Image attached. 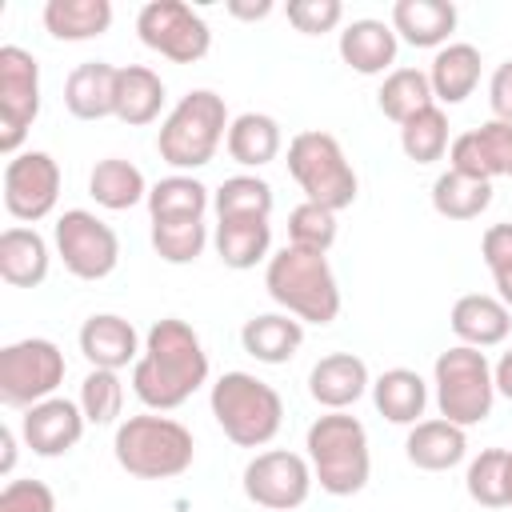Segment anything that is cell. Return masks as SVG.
Masks as SVG:
<instances>
[{"label":"cell","instance_id":"cell-1","mask_svg":"<svg viewBox=\"0 0 512 512\" xmlns=\"http://www.w3.org/2000/svg\"><path fill=\"white\" fill-rule=\"evenodd\" d=\"M208 384V352L200 332L180 320V316H164L148 328L144 336V352L132 364V392L148 412H172L184 400H192V392H200Z\"/></svg>","mask_w":512,"mask_h":512},{"label":"cell","instance_id":"cell-2","mask_svg":"<svg viewBox=\"0 0 512 512\" xmlns=\"http://www.w3.org/2000/svg\"><path fill=\"white\" fill-rule=\"evenodd\" d=\"M264 288L300 324L324 328L340 316V284H336V272L324 252L284 244L264 264Z\"/></svg>","mask_w":512,"mask_h":512},{"label":"cell","instance_id":"cell-3","mask_svg":"<svg viewBox=\"0 0 512 512\" xmlns=\"http://www.w3.org/2000/svg\"><path fill=\"white\" fill-rule=\"evenodd\" d=\"M112 456L136 480H176L192 468L196 440L180 420L164 412H140L116 424Z\"/></svg>","mask_w":512,"mask_h":512},{"label":"cell","instance_id":"cell-4","mask_svg":"<svg viewBox=\"0 0 512 512\" xmlns=\"http://www.w3.org/2000/svg\"><path fill=\"white\" fill-rule=\"evenodd\" d=\"M304 456L328 496H356L372 476L368 432L348 412H324L304 432Z\"/></svg>","mask_w":512,"mask_h":512},{"label":"cell","instance_id":"cell-5","mask_svg":"<svg viewBox=\"0 0 512 512\" xmlns=\"http://www.w3.org/2000/svg\"><path fill=\"white\" fill-rule=\"evenodd\" d=\"M228 104L212 88H192L188 96L176 100V108L164 116L156 132V152L168 168L176 172H196L212 164L216 148L228 136Z\"/></svg>","mask_w":512,"mask_h":512},{"label":"cell","instance_id":"cell-6","mask_svg":"<svg viewBox=\"0 0 512 512\" xmlns=\"http://www.w3.org/2000/svg\"><path fill=\"white\" fill-rule=\"evenodd\" d=\"M208 408L236 448H264L284 424L280 392L252 372H224L208 392Z\"/></svg>","mask_w":512,"mask_h":512},{"label":"cell","instance_id":"cell-7","mask_svg":"<svg viewBox=\"0 0 512 512\" xmlns=\"http://www.w3.org/2000/svg\"><path fill=\"white\" fill-rule=\"evenodd\" d=\"M288 176L300 184L304 200H312L328 212L352 208L356 192H360L356 168L344 156L340 140L320 128H304L288 140Z\"/></svg>","mask_w":512,"mask_h":512},{"label":"cell","instance_id":"cell-8","mask_svg":"<svg viewBox=\"0 0 512 512\" xmlns=\"http://www.w3.org/2000/svg\"><path fill=\"white\" fill-rule=\"evenodd\" d=\"M432 388H436L440 416L460 428L484 424L492 416L496 384H492V364L480 348H468V344L444 348L432 364Z\"/></svg>","mask_w":512,"mask_h":512},{"label":"cell","instance_id":"cell-9","mask_svg":"<svg viewBox=\"0 0 512 512\" xmlns=\"http://www.w3.org/2000/svg\"><path fill=\"white\" fill-rule=\"evenodd\" d=\"M64 352L56 348V340L44 336H24L0 348V400L8 408H32L48 396H56V388L64 384Z\"/></svg>","mask_w":512,"mask_h":512},{"label":"cell","instance_id":"cell-10","mask_svg":"<svg viewBox=\"0 0 512 512\" xmlns=\"http://www.w3.org/2000/svg\"><path fill=\"white\" fill-rule=\"evenodd\" d=\"M136 36L144 48L172 64H196L212 48L208 20L184 0H148L136 12Z\"/></svg>","mask_w":512,"mask_h":512},{"label":"cell","instance_id":"cell-11","mask_svg":"<svg viewBox=\"0 0 512 512\" xmlns=\"http://www.w3.org/2000/svg\"><path fill=\"white\" fill-rule=\"evenodd\" d=\"M52 244L76 280H104L120 264V236L88 208H68L52 228Z\"/></svg>","mask_w":512,"mask_h":512},{"label":"cell","instance_id":"cell-12","mask_svg":"<svg viewBox=\"0 0 512 512\" xmlns=\"http://www.w3.org/2000/svg\"><path fill=\"white\" fill-rule=\"evenodd\" d=\"M40 116V64L28 48H0V152L12 160Z\"/></svg>","mask_w":512,"mask_h":512},{"label":"cell","instance_id":"cell-13","mask_svg":"<svg viewBox=\"0 0 512 512\" xmlns=\"http://www.w3.org/2000/svg\"><path fill=\"white\" fill-rule=\"evenodd\" d=\"M244 496L264 508V512H292L308 500L316 476H312V464L308 456L300 452H288V448H264L256 452L248 464H244Z\"/></svg>","mask_w":512,"mask_h":512},{"label":"cell","instance_id":"cell-14","mask_svg":"<svg viewBox=\"0 0 512 512\" xmlns=\"http://www.w3.org/2000/svg\"><path fill=\"white\" fill-rule=\"evenodd\" d=\"M60 200V164L32 148V152H16L4 164V208L12 220L20 224H36L44 216H52Z\"/></svg>","mask_w":512,"mask_h":512},{"label":"cell","instance_id":"cell-15","mask_svg":"<svg viewBox=\"0 0 512 512\" xmlns=\"http://www.w3.org/2000/svg\"><path fill=\"white\" fill-rule=\"evenodd\" d=\"M84 428L88 420L80 412V400H68V396H48L24 408L20 416V440L32 448V456H44V460L68 456L80 444Z\"/></svg>","mask_w":512,"mask_h":512},{"label":"cell","instance_id":"cell-16","mask_svg":"<svg viewBox=\"0 0 512 512\" xmlns=\"http://www.w3.org/2000/svg\"><path fill=\"white\" fill-rule=\"evenodd\" d=\"M364 392H372V376L356 352H328L308 372V396L324 412H348Z\"/></svg>","mask_w":512,"mask_h":512},{"label":"cell","instance_id":"cell-17","mask_svg":"<svg viewBox=\"0 0 512 512\" xmlns=\"http://www.w3.org/2000/svg\"><path fill=\"white\" fill-rule=\"evenodd\" d=\"M84 360L92 368H108V372H120L128 364L140 360V332L132 328V320L116 316V312H92L84 324H80V336H76Z\"/></svg>","mask_w":512,"mask_h":512},{"label":"cell","instance_id":"cell-18","mask_svg":"<svg viewBox=\"0 0 512 512\" xmlns=\"http://www.w3.org/2000/svg\"><path fill=\"white\" fill-rule=\"evenodd\" d=\"M456 4L452 0H396L392 4V32L396 40L412 44V48H444L452 44L448 36L456 32Z\"/></svg>","mask_w":512,"mask_h":512},{"label":"cell","instance_id":"cell-19","mask_svg":"<svg viewBox=\"0 0 512 512\" xmlns=\"http://www.w3.org/2000/svg\"><path fill=\"white\" fill-rule=\"evenodd\" d=\"M448 324H452V332H456L460 344L484 352V348H496V344L508 340V332H512V312L504 308L500 296L468 292V296H460V300L452 304Z\"/></svg>","mask_w":512,"mask_h":512},{"label":"cell","instance_id":"cell-20","mask_svg":"<svg viewBox=\"0 0 512 512\" xmlns=\"http://www.w3.org/2000/svg\"><path fill=\"white\" fill-rule=\"evenodd\" d=\"M404 456L420 472H448L468 456V428H460L444 416L420 420L404 436Z\"/></svg>","mask_w":512,"mask_h":512},{"label":"cell","instance_id":"cell-21","mask_svg":"<svg viewBox=\"0 0 512 512\" xmlns=\"http://www.w3.org/2000/svg\"><path fill=\"white\" fill-rule=\"evenodd\" d=\"M396 52H400V40L384 20L364 16L344 24L340 32V60L360 76H388L396 64Z\"/></svg>","mask_w":512,"mask_h":512},{"label":"cell","instance_id":"cell-22","mask_svg":"<svg viewBox=\"0 0 512 512\" xmlns=\"http://www.w3.org/2000/svg\"><path fill=\"white\" fill-rule=\"evenodd\" d=\"M116 80L120 68L108 60H84L64 80V108L76 120H104L116 116Z\"/></svg>","mask_w":512,"mask_h":512},{"label":"cell","instance_id":"cell-23","mask_svg":"<svg viewBox=\"0 0 512 512\" xmlns=\"http://www.w3.org/2000/svg\"><path fill=\"white\" fill-rule=\"evenodd\" d=\"M48 240L28 228V224H12L0 232V280L12 288H40L48 280Z\"/></svg>","mask_w":512,"mask_h":512},{"label":"cell","instance_id":"cell-24","mask_svg":"<svg viewBox=\"0 0 512 512\" xmlns=\"http://www.w3.org/2000/svg\"><path fill=\"white\" fill-rule=\"evenodd\" d=\"M480 48L476 44H464V40H452L444 44L436 56H432V68H428V84H432V96L436 104H464L476 84H480Z\"/></svg>","mask_w":512,"mask_h":512},{"label":"cell","instance_id":"cell-25","mask_svg":"<svg viewBox=\"0 0 512 512\" xmlns=\"http://www.w3.org/2000/svg\"><path fill=\"white\" fill-rule=\"evenodd\" d=\"M240 344L256 364H288L304 344V324L288 312H260L244 320Z\"/></svg>","mask_w":512,"mask_h":512},{"label":"cell","instance_id":"cell-26","mask_svg":"<svg viewBox=\"0 0 512 512\" xmlns=\"http://www.w3.org/2000/svg\"><path fill=\"white\" fill-rule=\"evenodd\" d=\"M224 148L240 168H264V164H272L280 156L284 132H280L276 116H268V112H240L228 124Z\"/></svg>","mask_w":512,"mask_h":512},{"label":"cell","instance_id":"cell-27","mask_svg":"<svg viewBox=\"0 0 512 512\" xmlns=\"http://www.w3.org/2000/svg\"><path fill=\"white\" fill-rule=\"evenodd\" d=\"M372 404L388 424H420L424 408H428V384L420 372L412 368H388L372 380Z\"/></svg>","mask_w":512,"mask_h":512},{"label":"cell","instance_id":"cell-28","mask_svg":"<svg viewBox=\"0 0 512 512\" xmlns=\"http://www.w3.org/2000/svg\"><path fill=\"white\" fill-rule=\"evenodd\" d=\"M40 20L52 40H64V44L96 40L112 28V0H48Z\"/></svg>","mask_w":512,"mask_h":512},{"label":"cell","instance_id":"cell-29","mask_svg":"<svg viewBox=\"0 0 512 512\" xmlns=\"http://www.w3.org/2000/svg\"><path fill=\"white\" fill-rule=\"evenodd\" d=\"M164 80L160 72H152L148 64H124L120 80H116V120L128 128H144L160 116L164 108Z\"/></svg>","mask_w":512,"mask_h":512},{"label":"cell","instance_id":"cell-30","mask_svg":"<svg viewBox=\"0 0 512 512\" xmlns=\"http://www.w3.org/2000/svg\"><path fill=\"white\" fill-rule=\"evenodd\" d=\"M148 180H144V172L132 164V160H124V156H104V160H96V168L88 172V196L100 204V208H108V212H128V208H136L140 200H148Z\"/></svg>","mask_w":512,"mask_h":512},{"label":"cell","instance_id":"cell-31","mask_svg":"<svg viewBox=\"0 0 512 512\" xmlns=\"http://www.w3.org/2000/svg\"><path fill=\"white\" fill-rule=\"evenodd\" d=\"M148 216L152 220H204L212 208V192L192 172H172L148 188Z\"/></svg>","mask_w":512,"mask_h":512},{"label":"cell","instance_id":"cell-32","mask_svg":"<svg viewBox=\"0 0 512 512\" xmlns=\"http://www.w3.org/2000/svg\"><path fill=\"white\" fill-rule=\"evenodd\" d=\"M212 244L224 268L248 272L272 256V224L268 220H220L212 232Z\"/></svg>","mask_w":512,"mask_h":512},{"label":"cell","instance_id":"cell-33","mask_svg":"<svg viewBox=\"0 0 512 512\" xmlns=\"http://www.w3.org/2000/svg\"><path fill=\"white\" fill-rule=\"evenodd\" d=\"M492 204V180H476L464 172H440L432 180V208L444 220H476Z\"/></svg>","mask_w":512,"mask_h":512},{"label":"cell","instance_id":"cell-34","mask_svg":"<svg viewBox=\"0 0 512 512\" xmlns=\"http://www.w3.org/2000/svg\"><path fill=\"white\" fill-rule=\"evenodd\" d=\"M272 184L264 176H252V172H240V176H228L216 192H212V208H216V220H268L272 216Z\"/></svg>","mask_w":512,"mask_h":512},{"label":"cell","instance_id":"cell-35","mask_svg":"<svg viewBox=\"0 0 512 512\" xmlns=\"http://www.w3.org/2000/svg\"><path fill=\"white\" fill-rule=\"evenodd\" d=\"M436 96H432V84H428V72L420 68H392L376 92V108L392 120V124H404L412 120L416 112L432 108Z\"/></svg>","mask_w":512,"mask_h":512},{"label":"cell","instance_id":"cell-36","mask_svg":"<svg viewBox=\"0 0 512 512\" xmlns=\"http://www.w3.org/2000/svg\"><path fill=\"white\" fill-rule=\"evenodd\" d=\"M400 148H404V156L412 164L444 160V152L452 148V140H448V112L440 104H432V108L416 112L412 120H404L400 124Z\"/></svg>","mask_w":512,"mask_h":512},{"label":"cell","instance_id":"cell-37","mask_svg":"<svg viewBox=\"0 0 512 512\" xmlns=\"http://www.w3.org/2000/svg\"><path fill=\"white\" fill-rule=\"evenodd\" d=\"M208 248L204 220H152V252L164 264H196Z\"/></svg>","mask_w":512,"mask_h":512},{"label":"cell","instance_id":"cell-38","mask_svg":"<svg viewBox=\"0 0 512 512\" xmlns=\"http://www.w3.org/2000/svg\"><path fill=\"white\" fill-rule=\"evenodd\" d=\"M504 464H508V448H484L480 456H472L464 472V488L480 508H508Z\"/></svg>","mask_w":512,"mask_h":512},{"label":"cell","instance_id":"cell-39","mask_svg":"<svg viewBox=\"0 0 512 512\" xmlns=\"http://www.w3.org/2000/svg\"><path fill=\"white\" fill-rule=\"evenodd\" d=\"M124 408V384H120V372H108V368H92L80 384V412L88 424L96 428H108L116 424Z\"/></svg>","mask_w":512,"mask_h":512},{"label":"cell","instance_id":"cell-40","mask_svg":"<svg viewBox=\"0 0 512 512\" xmlns=\"http://www.w3.org/2000/svg\"><path fill=\"white\" fill-rule=\"evenodd\" d=\"M288 244L296 248H308V252H324L336 244V212L304 200L288 212Z\"/></svg>","mask_w":512,"mask_h":512},{"label":"cell","instance_id":"cell-41","mask_svg":"<svg viewBox=\"0 0 512 512\" xmlns=\"http://www.w3.org/2000/svg\"><path fill=\"white\" fill-rule=\"evenodd\" d=\"M284 16H288V24H292L296 32H304V36H324V32L340 28L344 4H340V0H288Z\"/></svg>","mask_w":512,"mask_h":512},{"label":"cell","instance_id":"cell-42","mask_svg":"<svg viewBox=\"0 0 512 512\" xmlns=\"http://www.w3.org/2000/svg\"><path fill=\"white\" fill-rule=\"evenodd\" d=\"M0 512H56V492L44 480H8L0 488Z\"/></svg>","mask_w":512,"mask_h":512},{"label":"cell","instance_id":"cell-43","mask_svg":"<svg viewBox=\"0 0 512 512\" xmlns=\"http://www.w3.org/2000/svg\"><path fill=\"white\" fill-rule=\"evenodd\" d=\"M476 136H480V148L488 156L492 180L496 176H512V124L508 120H484L476 128Z\"/></svg>","mask_w":512,"mask_h":512},{"label":"cell","instance_id":"cell-44","mask_svg":"<svg viewBox=\"0 0 512 512\" xmlns=\"http://www.w3.org/2000/svg\"><path fill=\"white\" fill-rule=\"evenodd\" d=\"M480 256H484L488 272H500V268L512 264V220L484 228V236H480Z\"/></svg>","mask_w":512,"mask_h":512},{"label":"cell","instance_id":"cell-45","mask_svg":"<svg viewBox=\"0 0 512 512\" xmlns=\"http://www.w3.org/2000/svg\"><path fill=\"white\" fill-rule=\"evenodd\" d=\"M488 104H492V120L512 124V60L496 64V72L488 80Z\"/></svg>","mask_w":512,"mask_h":512},{"label":"cell","instance_id":"cell-46","mask_svg":"<svg viewBox=\"0 0 512 512\" xmlns=\"http://www.w3.org/2000/svg\"><path fill=\"white\" fill-rule=\"evenodd\" d=\"M224 8H228V16H232V20H248V24H252V20L272 16V8H276V4H272V0H228Z\"/></svg>","mask_w":512,"mask_h":512},{"label":"cell","instance_id":"cell-47","mask_svg":"<svg viewBox=\"0 0 512 512\" xmlns=\"http://www.w3.org/2000/svg\"><path fill=\"white\" fill-rule=\"evenodd\" d=\"M492 384H496V396L512 400V348H504L500 360L492 364Z\"/></svg>","mask_w":512,"mask_h":512},{"label":"cell","instance_id":"cell-48","mask_svg":"<svg viewBox=\"0 0 512 512\" xmlns=\"http://www.w3.org/2000/svg\"><path fill=\"white\" fill-rule=\"evenodd\" d=\"M0 448H4V452H0V472L12 476V468H16V432H12L8 424L0 428Z\"/></svg>","mask_w":512,"mask_h":512},{"label":"cell","instance_id":"cell-49","mask_svg":"<svg viewBox=\"0 0 512 512\" xmlns=\"http://www.w3.org/2000/svg\"><path fill=\"white\" fill-rule=\"evenodd\" d=\"M492 284H496V296L504 300V308L512 312V264L500 268V272H492Z\"/></svg>","mask_w":512,"mask_h":512},{"label":"cell","instance_id":"cell-50","mask_svg":"<svg viewBox=\"0 0 512 512\" xmlns=\"http://www.w3.org/2000/svg\"><path fill=\"white\" fill-rule=\"evenodd\" d=\"M504 484H508V504H512V448H508V464H504Z\"/></svg>","mask_w":512,"mask_h":512}]
</instances>
